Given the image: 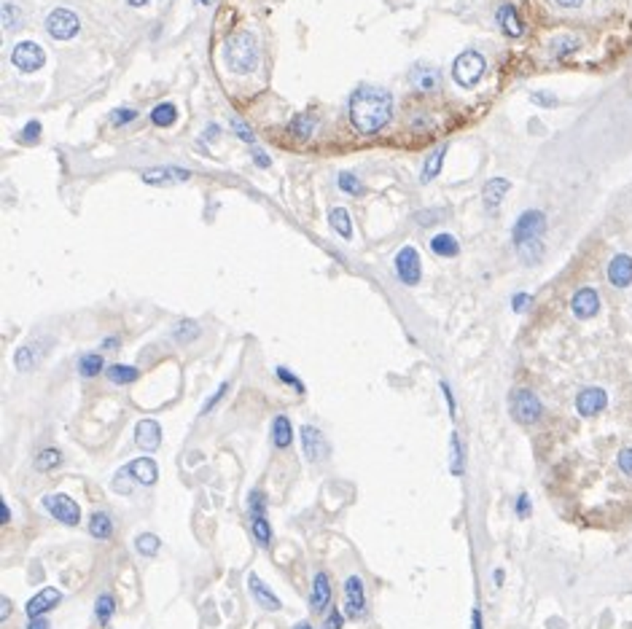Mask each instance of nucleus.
<instances>
[{"label": "nucleus", "mask_w": 632, "mask_h": 629, "mask_svg": "<svg viewBox=\"0 0 632 629\" xmlns=\"http://www.w3.org/2000/svg\"><path fill=\"white\" fill-rule=\"evenodd\" d=\"M393 116V97L382 87H358L355 94L350 97V119L363 135H374L382 127L391 124Z\"/></svg>", "instance_id": "f257e3e1"}, {"label": "nucleus", "mask_w": 632, "mask_h": 629, "mask_svg": "<svg viewBox=\"0 0 632 629\" xmlns=\"http://www.w3.org/2000/svg\"><path fill=\"white\" fill-rule=\"evenodd\" d=\"M224 62L232 73H253L258 68V41L251 32H234L224 44Z\"/></svg>", "instance_id": "f03ea898"}, {"label": "nucleus", "mask_w": 632, "mask_h": 629, "mask_svg": "<svg viewBox=\"0 0 632 629\" xmlns=\"http://www.w3.org/2000/svg\"><path fill=\"white\" fill-rule=\"evenodd\" d=\"M484 70H487V62L479 51H463L455 65H452V75H455V81L463 87V89H471V87H476L479 81H482Z\"/></svg>", "instance_id": "7ed1b4c3"}, {"label": "nucleus", "mask_w": 632, "mask_h": 629, "mask_svg": "<svg viewBox=\"0 0 632 629\" xmlns=\"http://www.w3.org/2000/svg\"><path fill=\"white\" fill-rule=\"evenodd\" d=\"M512 414L517 422L522 425H533L538 422L543 414V406L538 401V395L533 390H514L512 393Z\"/></svg>", "instance_id": "20e7f679"}, {"label": "nucleus", "mask_w": 632, "mask_h": 629, "mask_svg": "<svg viewBox=\"0 0 632 629\" xmlns=\"http://www.w3.org/2000/svg\"><path fill=\"white\" fill-rule=\"evenodd\" d=\"M543 229H546V215H543L541 210H527L522 212L519 218H517V224H514V245L519 248V245H525L530 240H538L543 234Z\"/></svg>", "instance_id": "39448f33"}, {"label": "nucleus", "mask_w": 632, "mask_h": 629, "mask_svg": "<svg viewBox=\"0 0 632 629\" xmlns=\"http://www.w3.org/2000/svg\"><path fill=\"white\" fill-rule=\"evenodd\" d=\"M46 30L51 32L57 41H70L81 30V19L70 8H54L46 16Z\"/></svg>", "instance_id": "423d86ee"}, {"label": "nucleus", "mask_w": 632, "mask_h": 629, "mask_svg": "<svg viewBox=\"0 0 632 629\" xmlns=\"http://www.w3.org/2000/svg\"><path fill=\"white\" fill-rule=\"evenodd\" d=\"M11 62H14L16 70H22V73H35V70H41V68H44L46 54H44V49H41L38 44H32V41H22V44L14 46Z\"/></svg>", "instance_id": "0eeeda50"}, {"label": "nucleus", "mask_w": 632, "mask_h": 629, "mask_svg": "<svg viewBox=\"0 0 632 629\" xmlns=\"http://www.w3.org/2000/svg\"><path fill=\"white\" fill-rule=\"evenodd\" d=\"M44 506L57 522L70 524V527L81 522V509L75 506V500L68 497V495H49V497H44Z\"/></svg>", "instance_id": "6e6552de"}, {"label": "nucleus", "mask_w": 632, "mask_h": 629, "mask_svg": "<svg viewBox=\"0 0 632 629\" xmlns=\"http://www.w3.org/2000/svg\"><path fill=\"white\" fill-rule=\"evenodd\" d=\"M396 272H398L401 283H407V285L420 283V274H422L420 255H417V250H415L412 245H407V248L398 250V255H396Z\"/></svg>", "instance_id": "1a4fd4ad"}, {"label": "nucleus", "mask_w": 632, "mask_h": 629, "mask_svg": "<svg viewBox=\"0 0 632 629\" xmlns=\"http://www.w3.org/2000/svg\"><path fill=\"white\" fill-rule=\"evenodd\" d=\"M299 436H301V452H304V457L310 463H317V460H323L329 455L326 438H323V433L317 431L315 425H301Z\"/></svg>", "instance_id": "9d476101"}, {"label": "nucleus", "mask_w": 632, "mask_h": 629, "mask_svg": "<svg viewBox=\"0 0 632 629\" xmlns=\"http://www.w3.org/2000/svg\"><path fill=\"white\" fill-rule=\"evenodd\" d=\"M345 614L347 618H361L366 614V595H363V581L358 576H350L345 581Z\"/></svg>", "instance_id": "9b49d317"}, {"label": "nucleus", "mask_w": 632, "mask_h": 629, "mask_svg": "<svg viewBox=\"0 0 632 629\" xmlns=\"http://www.w3.org/2000/svg\"><path fill=\"white\" fill-rule=\"evenodd\" d=\"M608 404V395H605V390L602 388H584L579 393V398H576V409H579V414H584V417H595V414H600L602 409Z\"/></svg>", "instance_id": "f8f14e48"}, {"label": "nucleus", "mask_w": 632, "mask_h": 629, "mask_svg": "<svg viewBox=\"0 0 632 629\" xmlns=\"http://www.w3.org/2000/svg\"><path fill=\"white\" fill-rule=\"evenodd\" d=\"M135 444L143 452H153L159 450L162 444V428L156 419H140L135 425Z\"/></svg>", "instance_id": "ddd939ff"}, {"label": "nucleus", "mask_w": 632, "mask_h": 629, "mask_svg": "<svg viewBox=\"0 0 632 629\" xmlns=\"http://www.w3.org/2000/svg\"><path fill=\"white\" fill-rule=\"evenodd\" d=\"M571 310H573V314L581 317V320L595 317L598 310H600V296H598V291H595V288H581V291H576V296L571 299Z\"/></svg>", "instance_id": "4468645a"}, {"label": "nucleus", "mask_w": 632, "mask_h": 629, "mask_svg": "<svg viewBox=\"0 0 632 629\" xmlns=\"http://www.w3.org/2000/svg\"><path fill=\"white\" fill-rule=\"evenodd\" d=\"M62 599L60 595V589H54V586H46V589H41L35 597H30V602H27V608H25V614L30 616V618H38V616H44L49 614L57 602Z\"/></svg>", "instance_id": "2eb2a0df"}, {"label": "nucleus", "mask_w": 632, "mask_h": 629, "mask_svg": "<svg viewBox=\"0 0 632 629\" xmlns=\"http://www.w3.org/2000/svg\"><path fill=\"white\" fill-rule=\"evenodd\" d=\"M608 280L611 285H617V288H627L632 283V258L624 253H619L611 258V264H608Z\"/></svg>", "instance_id": "dca6fc26"}, {"label": "nucleus", "mask_w": 632, "mask_h": 629, "mask_svg": "<svg viewBox=\"0 0 632 629\" xmlns=\"http://www.w3.org/2000/svg\"><path fill=\"white\" fill-rule=\"evenodd\" d=\"M191 175L181 170V167H156V170H146L143 172V180L146 183H153V186H167V183H183L189 180Z\"/></svg>", "instance_id": "f3484780"}, {"label": "nucleus", "mask_w": 632, "mask_h": 629, "mask_svg": "<svg viewBox=\"0 0 632 629\" xmlns=\"http://www.w3.org/2000/svg\"><path fill=\"white\" fill-rule=\"evenodd\" d=\"M498 25H500V30L506 32L509 38H519L525 32V25H522V19H519V14H517V8H514L512 3H503L498 8Z\"/></svg>", "instance_id": "a211bd4d"}, {"label": "nucleus", "mask_w": 632, "mask_h": 629, "mask_svg": "<svg viewBox=\"0 0 632 629\" xmlns=\"http://www.w3.org/2000/svg\"><path fill=\"white\" fill-rule=\"evenodd\" d=\"M329 602H331V581H329V576H326V573H315L310 605H312V611L323 614V608H329Z\"/></svg>", "instance_id": "6ab92c4d"}, {"label": "nucleus", "mask_w": 632, "mask_h": 629, "mask_svg": "<svg viewBox=\"0 0 632 629\" xmlns=\"http://www.w3.org/2000/svg\"><path fill=\"white\" fill-rule=\"evenodd\" d=\"M127 474L132 479L140 481V484H153V481L159 479V468H156V463L151 457H137V460H132V463L127 465Z\"/></svg>", "instance_id": "aec40b11"}, {"label": "nucleus", "mask_w": 632, "mask_h": 629, "mask_svg": "<svg viewBox=\"0 0 632 629\" xmlns=\"http://www.w3.org/2000/svg\"><path fill=\"white\" fill-rule=\"evenodd\" d=\"M248 586H251V595H253V599H256L264 611H280V597H277V595H272L270 589H267V584H264L258 576H251V578H248Z\"/></svg>", "instance_id": "412c9836"}, {"label": "nucleus", "mask_w": 632, "mask_h": 629, "mask_svg": "<svg viewBox=\"0 0 632 629\" xmlns=\"http://www.w3.org/2000/svg\"><path fill=\"white\" fill-rule=\"evenodd\" d=\"M506 191H509V180H503V178L487 180V186H484V191H482L484 205H487V208H490V210L498 208V205L503 202V196H506Z\"/></svg>", "instance_id": "4be33fe9"}, {"label": "nucleus", "mask_w": 632, "mask_h": 629, "mask_svg": "<svg viewBox=\"0 0 632 629\" xmlns=\"http://www.w3.org/2000/svg\"><path fill=\"white\" fill-rule=\"evenodd\" d=\"M272 441H274V447L277 450H288L291 447V441H293V431H291V419L288 417H274L272 422Z\"/></svg>", "instance_id": "5701e85b"}, {"label": "nucleus", "mask_w": 632, "mask_h": 629, "mask_svg": "<svg viewBox=\"0 0 632 629\" xmlns=\"http://www.w3.org/2000/svg\"><path fill=\"white\" fill-rule=\"evenodd\" d=\"M89 533L91 538H100V540L113 535V522H110V516H108L106 511H97V514L89 516Z\"/></svg>", "instance_id": "b1692460"}, {"label": "nucleus", "mask_w": 632, "mask_h": 629, "mask_svg": "<svg viewBox=\"0 0 632 629\" xmlns=\"http://www.w3.org/2000/svg\"><path fill=\"white\" fill-rule=\"evenodd\" d=\"M329 224L339 237H345V240L353 237V221H350V212L345 208H334L329 212Z\"/></svg>", "instance_id": "393cba45"}, {"label": "nucleus", "mask_w": 632, "mask_h": 629, "mask_svg": "<svg viewBox=\"0 0 632 629\" xmlns=\"http://www.w3.org/2000/svg\"><path fill=\"white\" fill-rule=\"evenodd\" d=\"M431 250L441 258H452V255H457V240L452 237V234H436L434 240H431Z\"/></svg>", "instance_id": "a878e982"}, {"label": "nucleus", "mask_w": 632, "mask_h": 629, "mask_svg": "<svg viewBox=\"0 0 632 629\" xmlns=\"http://www.w3.org/2000/svg\"><path fill=\"white\" fill-rule=\"evenodd\" d=\"M444 156H447V146H438L431 156H428V162H425V170H422V183H428V180H434L441 172V165H444Z\"/></svg>", "instance_id": "bb28decb"}, {"label": "nucleus", "mask_w": 632, "mask_h": 629, "mask_svg": "<svg viewBox=\"0 0 632 629\" xmlns=\"http://www.w3.org/2000/svg\"><path fill=\"white\" fill-rule=\"evenodd\" d=\"M108 379L113 385H129L137 379V369L135 366H124V363H116V366H108Z\"/></svg>", "instance_id": "cd10ccee"}, {"label": "nucleus", "mask_w": 632, "mask_h": 629, "mask_svg": "<svg viewBox=\"0 0 632 629\" xmlns=\"http://www.w3.org/2000/svg\"><path fill=\"white\" fill-rule=\"evenodd\" d=\"M251 530H253V538L258 540V546H270L272 543V527L270 522H267V514H258V516H253V522H251Z\"/></svg>", "instance_id": "c85d7f7f"}, {"label": "nucleus", "mask_w": 632, "mask_h": 629, "mask_svg": "<svg viewBox=\"0 0 632 629\" xmlns=\"http://www.w3.org/2000/svg\"><path fill=\"white\" fill-rule=\"evenodd\" d=\"M0 19H3V30L14 32L16 27L22 25V11L16 8L11 0H6V3H3V8H0Z\"/></svg>", "instance_id": "c756f323"}, {"label": "nucleus", "mask_w": 632, "mask_h": 629, "mask_svg": "<svg viewBox=\"0 0 632 629\" xmlns=\"http://www.w3.org/2000/svg\"><path fill=\"white\" fill-rule=\"evenodd\" d=\"M178 116V110H175V105L172 103H159L153 110H151V121L156 124V127H170L172 121Z\"/></svg>", "instance_id": "7c9ffc66"}, {"label": "nucleus", "mask_w": 632, "mask_h": 629, "mask_svg": "<svg viewBox=\"0 0 632 629\" xmlns=\"http://www.w3.org/2000/svg\"><path fill=\"white\" fill-rule=\"evenodd\" d=\"M113 611H116V599L110 597V595H100L97 602H94V616H97V621H100L103 627H108Z\"/></svg>", "instance_id": "2f4dec72"}, {"label": "nucleus", "mask_w": 632, "mask_h": 629, "mask_svg": "<svg viewBox=\"0 0 632 629\" xmlns=\"http://www.w3.org/2000/svg\"><path fill=\"white\" fill-rule=\"evenodd\" d=\"M135 549H137V554L153 557V554H159L162 540L156 538V535H151V533H143V535H137L135 538Z\"/></svg>", "instance_id": "473e14b6"}, {"label": "nucleus", "mask_w": 632, "mask_h": 629, "mask_svg": "<svg viewBox=\"0 0 632 629\" xmlns=\"http://www.w3.org/2000/svg\"><path fill=\"white\" fill-rule=\"evenodd\" d=\"M312 127H315L312 113H301V116H296V119L291 121V132H293V137H299V140H307V137L312 135Z\"/></svg>", "instance_id": "72a5a7b5"}, {"label": "nucleus", "mask_w": 632, "mask_h": 629, "mask_svg": "<svg viewBox=\"0 0 632 629\" xmlns=\"http://www.w3.org/2000/svg\"><path fill=\"white\" fill-rule=\"evenodd\" d=\"M415 84L420 87L422 91H431L438 87V73L436 70H428V68H415Z\"/></svg>", "instance_id": "f704fd0d"}, {"label": "nucleus", "mask_w": 632, "mask_h": 629, "mask_svg": "<svg viewBox=\"0 0 632 629\" xmlns=\"http://www.w3.org/2000/svg\"><path fill=\"white\" fill-rule=\"evenodd\" d=\"M78 371L84 376H97L103 371V355H97V352H91V355H84V358L78 360Z\"/></svg>", "instance_id": "c9c22d12"}, {"label": "nucleus", "mask_w": 632, "mask_h": 629, "mask_svg": "<svg viewBox=\"0 0 632 629\" xmlns=\"http://www.w3.org/2000/svg\"><path fill=\"white\" fill-rule=\"evenodd\" d=\"M60 463H62L60 450H44L38 452V457H35V468L38 471H51V468H57Z\"/></svg>", "instance_id": "e433bc0d"}, {"label": "nucleus", "mask_w": 632, "mask_h": 629, "mask_svg": "<svg viewBox=\"0 0 632 629\" xmlns=\"http://www.w3.org/2000/svg\"><path fill=\"white\" fill-rule=\"evenodd\" d=\"M172 336H175L178 342H183V345H186V342H194L196 336H199V326H196L194 320H181L178 329L172 331Z\"/></svg>", "instance_id": "4c0bfd02"}, {"label": "nucleus", "mask_w": 632, "mask_h": 629, "mask_svg": "<svg viewBox=\"0 0 632 629\" xmlns=\"http://www.w3.org/2000/svg\"><path fill=\"white\" fill-rule=\"evenodd\" d=\"M541 253H543L541 240H530V242H525V245H519V255H522V261L530 264V267L541 258Z\"/></svg>", "instance_id": "58836bf2"}, {"label": "nucleus", "mask_w": 632, "mask_h": 629, "mask_svg": "<svg viewBox=\"0 0 632 629\" xmlns=\"http://www.w3.org/2000/svg\"><path fill=\"white\" fill-rule=\"evenodd\" d=\"M339 189H342V191H347V194H353V196L363 194L361 180L355 178L353 172H342V175H339Z\"/></svg>", "instance_id": "ea45409f"}, {"label": "nucleus", "mask_w": 632, "mask_h": 629, "mask_svg": "<svg viewBox=\"0 0 632 629\" xmlns=\"http://www.w3.org/2000/svg\"><path fill=\"white\" fill-rule=\"evenodd\" d=\"M452 474H455V476L463 474V447H460L457 433H452Z\"/></svg>", "instance_id": "a19ab883"}, {"label": "nucleus", "mask_w": 632, "mask_h": 629, "mask_svg": "<svg viewBox=\"0 0 632 629\" xmlns=\"http://www.w3.org/2000/svg\"><path fill=\"white\" fill-rule=\"evenodd\" d=\"M579 49V38H557V46H555V57H568Z\"/></svg>", "instance_id": "79ce46f5"}, {"label": "nucleus", "mask_w": 632, "mask_h": 629, "mask_svg": "<svg viewBox=\"0 0 632 629\" xmlns=\"http://www.w3.org/2000/svg\"><path fill=\"white\" fill-rule=\"evenodd\" d=\"M135 116H137V110H132V108H121V110H113V113H110V121H113L116 127H124V124H129Z\"/></svg>", "instance_id": "37998d69"}, {"label": "nucleus", "mask_w": 632, "mask_h": 629, "mask_svg": "<svg viewBox=\"0 0 632 629\" xmlns=\"http://www.w3.org/2000/svg\"><path fill=\"white\" fill-rule=\"evenodd\" d=\"M16 369H19V371H30V369H32V352H30V347H22V350L16 352Z\"/></svg>", "instance_id": "c03bdc74"}, {"label": "nucleus", "mask_w": 632, "mask_h": 629, "mask_svg": "<svg viewBox=\"0 0 632 629\" xmlns=\"http://www.w3.org/2000/svg\"><path fill=\"white\" fill-rule=\"evenodd\" d=\"M226 390H229V382H224V385H221V388L215 390V393H213L210 398H208V401H205V406H202V414H210L213 412V406L218 404V401H221V398H224V393Z\"/></svg>", "instance_id": "a18cd8bd"}, {"label": "nucleus", "mask_w": 632, "mask_h": 629, "mask_svg": "<svg viewBox=\"0 0 632 629\" xmlns=\"http://www.w3.org/2000/svg\"><path fill=\"white\" fill-rule=\"evenodd\" d=\"M619 468H621L624 476H632V447L619 452Z\"/></svg>", "instance_id": "49530a36"}, {"label": "nucleus", "mask_w": 632, "mask_h": 629, "mask_svg": "<svg viewBox=\"0 0 632 629\" xmlns=\"http://www.w3.org/2000/svg\"><path fill=\"white\" fill-rule=\"evenodd\" d=\"M232 127H234V135H240L245 143H253V129H251V127H248L245 121L234 119V121H232Z\"/></svg>", "instance_id": "de8ad7c7"}, {"label": "nucleus", "mask_w": 632, "mask_h": 629, "mask_svg": "<svg viewBox=\"0 0 632 629\" xmlns=\"http://www.w3.org/2000/svg\"><path fill=\"white\" fill-rule=\"evenodd\" d=\"M38 135H41V124H38V121H30V124L25 127V132H22V140H25V143H35Z\"/></svg>", "instance_id": "09e8293b"}, {"label": "nucleus", "mask_w": 632, "mask_h": 629, "mask_svg": "<svg viewBox=\"0 0 632 629\" xmlns=\"http://www.w3.org/2000/svg\"><path fill=\"white\" fill-rule=\"evenodd\" d=\"M277 379H283L286 385H291V388H296V390H299V393H304V385H301L299 379H296V376L291 374L288 369H277Z\"/></svg>", "instance_id": "8fccbe9b"}, {"label": "nucleus", "mask_w": 632, "mask_h": 629, "mask_svg": "<svg viewBox=\"0 0 632 629\" xmlns=\"http://www.w3.org/2000/svg\"><path fill=\"white\" fill-rule=\"evenodd\" d=\"M251 514L258 516V514H267V506H264V495L261 493H251Z\"/></svg>", "instance_id": "3c124183"}, {"label": "nucleus", "mask_w": 632, "mask_h": 629, "mask_svg": "<svg viewBox=\"0 0 632 629\" xmlns=\"http://www.w3.org/2000/svg\"><path fill=\"white\" fill-rule=\"evenodd\" d=\"M533 103H541L543 108H555V105H557V97H555L552 91H536V94H533Z\"/></svg>", "instance_id": "603ef678"}, {"label": "nucleus", "mask_w": 632, "mask_h": 629, "mask_svg": "<svg viewBox=\"0 0 632 629\" xmlns=\"http://www.w3.org/2000/svg\"><path fill=\"white\" fill-rule=\"evenodd\" d=\"M323 629H342V614H339L336 608H331V611H329L326 621H323Z\"/></svg>", "instance_id": "864d4df0"}, {"label": "nucleus", "mask_w": 632, "mask_h": 629, "mask_svg": "<svg viewBox=\"0 0 632 629\" xmlns=\"http://www.w3.org/2000/svg\"><path fill=\"white\" fill-rule=\"evenodd\" d=\"M124 474H127V468L116 474V479H113V490H116V493H121V495H129V493H132V484H124Z\"/></svg>", "instance_id": "5fc2aeb1"}, {"label": "nucleus", "mask_w": 632, "mask_h": 629, "mask_svg": "<svg viewBox=\"0 0 632 629\" xmlns=\"http://www.w3.org/2000/svg\"><path fill=\"white\" fill-rule=\"evenodd\" d=\"M512 307H514V312H525L527 307H530V296H527V293H517L512 301Z\"/></svg>", "instance_id": "6e6d98bb"}, {"label": "nucleus", "mask_w": 632, "mask_h": 629, "mask_svg": "<svg viewBox=\"0 0 632 629\" xmlns=\"http://www.w3.org/2000/svg\"><path fill=\"white\" fill-rule=\"evenodd\" d=\"M527 514H530V497L519 495V500H517V516H527Z\"/></svg>", "instance_id": "4d7b16f0"}, {"label": "nucleus", "mask_w": 632, "mask_h": 629, "mask_svg": "<svg viewBox=\"0 0 632 629\" xmlns=\"http://www.w3.org/2000/svg\"><path fill=\"white\" fill-rule=\"evenodd\" d=\"M8 616H11V599L3 597L0 599V621H6Z\"/></svg>", "instance_id": "13d9d810"}, {"label": "nucleus", "mask_w": 632, "mask_h": 629, "mask_svg": "<svg viewBox=\"0 0 632 629\" xmlns=\"http://www.w3.org/2000/svg\"><path fill=\"white\" fill-rule=\"evenodd\" d=\"M253 162H256V165H261V167H270V156H267L264 151L253 148Z\"/></svg>", "instance_id": "bf43d9fd"}, {"label": "nucleus", "mask_w": 632, "mask_h": 629, "mask_svg": "<svg viewBox=\"0 0 632 629\" xmlns=\"http://www.w3.org/2000/svg\"><path fill=\"white\" fill-rule=\"evenodd\" d=\"M27 629H49V621H46L44 616H38V618H30Z\"/></svg>", "instance_id": "052dcab7"}, {"label": "nucleus", "mask_w": 632, "mask_h": 629, "mask_svg": "<svg viewBox=\"0 0 632 629\" xmlns=\"http://www.w3.org/2000/svg\"><path fill=\"white\" fill-rule=\"evenodd\" d=\"M471 627L482 629V614H479V608H474V614H471Z\"/></svg>", "instance_id": "680f3d73"}, {"label": "nucleus", "mask_w": 632, "mask_h": 629, "mask_svg": "<svg viewBox=\"0 0 632 629\" xmlns=\"http://www.w3.org/2000/svg\"><path fill=\"white\" fill-rule=\"evenodd\" d=\"M557 6H562V8H579L584 0H555Z\"/></svg>", "instance_id": "e2e57ef3"}, {"label": "nucleus", "mask_w": 632, "mask_h": 629, "mask_svg": "<svg viewBox=\"0 0 632 629\" xmlns=\"http://www.w3.org/2000/svg\"><path fill=\"white\" fill-rule=\"evenodd\" d=\"M441 390H444V395H447V404H450V409L455 412V398H452V393H450V388H447V382H441Z\"/></svg>", "instance_id": "0e129e2a"}, {"label": "nucleus", "mask_w": 632, "mask_h": 629, "mask_svg": "<svg viewBox=\"0 0 632 629\" xmlns=\"http://www.w3.org/2000/svg\"><path fill=\"white\" fill-rule=\"evenodd\" d=\"M127 3H129V6H135V8H140V6H148L151 0H127Z\"/></svg>", "instance_id": "69168bd1"}, {"label": "nucleus", "mask_w": 632, "mask_h": 629, "mask_svg": "<svg viewBox=\"0 0 632 629\" xmlns=\"http://www.w3.org/2000/svg\"><path fill=\"white\" fill-rule=\"evenodd\" d=\"M296 629H312V627H310L307 621H301V624H296Z\"/></svg>", "instance_id": "338daca9"}, {"label": "nucleus", "mask_w": 632, "mask_h": 629, "mask_svg": "<svg viewBox=\"0 0 632 629\" xmlns=\"http://www.w3.org/2000/svg\"><path fill=\"white\" fill-rule=\"evenodd\" d=\"M199 3H202V6H210L213 0H199Z\"/></svg>", "instance_id": "774afa93"}]
</instances>
